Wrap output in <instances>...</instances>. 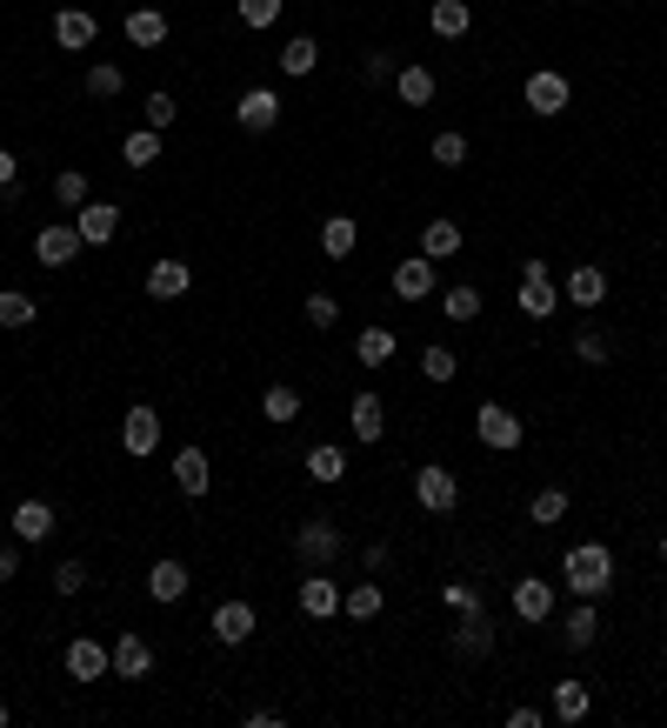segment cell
I'll list each match as a JSON object with an SVG mask.
<instances>
[{
  "instance_id": "obj_2",
  "label": "cell",
  "mask_w": 667,
  "mask_h": 728,
  "mask_svg": "<svg viewBox=\"0 0 667 728\" xmlns=\"http://www.w3.org/2000/svg\"><path fill=\"white\" fill-rule=\"evenodd\" d=\"M474 435H481V448H494V455H515V448L528 441L521 415L500 408V401H481V408H474Z\"/></svg>"
},
{
  "instance_id": "obj_13",
  "label": "cell",
  "mask_w": 667,
  "mask_h": 728,
  "mask_svg": "<svg viewBox=\"0 0 667 728\" xmlns=\"http://www.w3.org/2000/svg\"><path fill=\"white\" fill-rule=\"evenodd\" d=\"M121 448H127L134 461H147V455L160 448V415L147 408V401H134V408L121 415Z\"/></svg>"
},
{
  "instance_id": "obj_18",
  "label": "cell",
  "mask_w": 667,
  "mask_h": 728,
  "mask_svg": "<svg viewBox=\"0 0 667 728\" xmlns=\"http://www.w3.org/2000/svg\"><path fill=\"white\" fill-rule=\"evenodd\" d=\"M515 615H521L528 628H547V615H554V589H547V575H521V582H515Z\"/></svg>"
},
{
  "instance_id": "obj_30",
  "label": "cell",
  "mask_w": 667,
  "mask_h": 728,
  "mask_svg": "<svg viewBox=\"0 0 667 728\" xmlns=\"http://www.w3.org/2000/svg\"><path fill=\"white\" fill-rule=\"evenodd\" d=\"M121 34H127V47H160V41H167V14H160V8H134V14L121 21Z\"/></svg>"
},
{
  "instance_id": "obj_37",
  "label": "cell",
  "mask_w": 667,
  "mask_h": 728,
  "mask_svg": "<svg viewBox=\"0 0 667 728\" xmlns=\"http://www.w3.org/2000/svg\"><path fill=\"white\" fill-rule=\"evenodd\" d=\"M381 608H387V589H381V582H361V589L341 595V615H354V621H374Z\"/></svg>"
},
{
  "instance_id": "obj_49",
  "label": "cell",
  "mask_w": 667,
  "mask_h": 728,
  "mask_svg": "<svg viewBox=\"0 0 667 728\" xmlns=\"http://www.w3.org/2000/svg\"><path fill=\"white\" fill-rule=\"evenodd\" d=\"M234 8H240L247 27H274L281 21V0H234Z\"/></svg>"
},
{
  "instance_id": "obj_48",
  "label": "cell",
  "mask_w": 667,
  "mask_h": 728,
  "mask_svg": "<svg viewBox=\"0 0 667 728\" xmlns=\"http://www.w3.org/2000/svg\"><path fill=\"white\" fill-rule=\"evenodd\" d=\"M54 589H60V595H80V589H88V561H80V555H67L60 569H54Z\"/></svg>"
},
{
  "instance_id": "obj_8",
  "label": "cell",
  "mask_w": 667,
  "mask_h": 728,
  "mask_svg": "<svg viewBox=\"0 0 667 728\" xmlns=\"http://www.w3.org/2000/svg\"><path fill=\"white\" fill-rule=\"evenodd\" d=\"M434 281H441V261H428V255H407V261H394V275H387L394 301H428Z\"/></svg>"
},
{
  "instance_id": "obj_45",
  "label": "cell",
  "mask_w": 667,
  "mask_h": 728,
  "mask_svg": "<svg viewBox=\"0 0 667 728\" xmlns=\"http://www.w3.org/2000/svg\"><path fill=\"white\" fill-rule=\"evenodd\" d=\"M434 160H441V168H467V134L441 127V134H434Z\"/></svg>"
},
{
  "instance_id": "obj_10",
  "label": "cell",
  "mask_w": 667,
  "mask_h": 728,
  "mask_svg": "<svg viewBox=\"0 0 667 728\" xmlns=\"http://www.w3.org/2000/svg\"><path fill=\"white\" fill-rule=\"evenodd\" d=\"M234 121H240L247 134H274V127H281V88H247V94L234 101Z\"/></svg>"
},
{
  "instance_id": "obj_35",
  "label": "cell",
  "mask_w": 667,
  "mask_h": 728,
  "mask_svg": "<svg viewBox=\"0 0 667 728\" xmlns=\"http://www.w3.org/2000/svg\"><path fill=\"white\" fill-rule=\"evenodd\" d=\"M307 474H314V481H348V448H341V441L307 448Z\"/></svg>"
},
{
  "instance_id": "obj_11",
  "label": "cell",
  "mask_w": 667,
  "mask_h": 728,
  "mask_svg": "<svg viewBox=\"0 0 667 728\" xmlns=\"http://www.w3.org/2000/svg\"><path fill=\"white\" fill-rule=\"evenodd\" d=\"M414 502H421L428 515H454L461 508V481L448 468H421V474H414Z\"/></svg>"
},
{
  "instance_id": "obj_42",
  "label": "cell",
  "mask_w": 667,
  "mask_h": 728,
  "mask_svg": "<svg viewBox=\"0 0 667 728\" xmlns=\"http://www.w3.org/2000/svg\"><path fill=\"white\" fill-rule=\"evenodd\" d=\"M121 88H127V74H121L114 60H94V67H88V94H94V101H114Z\"/></svg>"
},
{
  "instance_id": "obj_53",
  "label": "cell",
  "mask_w": 667,
  "mask_h": 728,
  "mask_svg": "<svg viewBox=\"0 0 667 728\" xmlns=\"http://www.w3.org/2000/svg\"><path fill=\"white\" fill-rule=\"evenodd\" d=\"M0 188H21V160H14V147H0Z\"/></svg>"
},
{
  "instance_id": "obj_40",
  "label": "cell",
  "mask_w": 667,
  "mask_h": 728,
  "mask_svg": "<svg viewBox=\"0 0 667 728\" xmlns=\"http://www.w3.org/2000/svg\"><path fill=\"white\" fill-rule=\"evenodd\" d=\"M441 314H448V321H481V288L454 281V288L441 294Z\"/></svg>"
},
{
  "instance_id": "obj_47",
  "label": "cell",
  "mask_w": 667,
  "mask_h": 728,
  "mask_svg": "<svg viewBox=\"0 0 667 728\" xmlns=\"http://www.w3.org/2000/svg\"><path fill=\"white\" fill-rule=\"evenodd\" d=\"M140 114H147V127H154V134H167V127H174V114H181V108H174V94L160 88V94H147V108H140Z\"/></svg>"
},
{
  "instance_id": "obj_5",
  "label": "cell",
  "mask_w": 667,
  "mask_h": 728,
  "mask_svg": "<svg viewBox=\"0 0 667 728\" xmlns=\"http://www.w3.org/2000/svg\"><path fill=\"white\" fill-rule=\"evenodd\" d=\"M515 307H521L528 321H547V314L561 307V288H554V275H547V261H521V294H515Z\"/></svg>"
},
{
  "instance_id": "obj_55",
  "label": "cell",
  "mask_w": 667,
  "mask_h": 728,
  "mask_svg": "<svg viewBox=\"0 0 667 728\" xmlns=\"http://www.w3.org/2000/svg\"><path fill=\"white\" fill-rule=\"evenodd\" d=\"M541 721H547L541 708H508V728H541Z\"/></svg>"
},
{
  "instance_id": "obj_20",
  "label": "cell",
  "mask_w": 667,
  "mask_h": 728,
  "mask_svg": "<svg viewBox=\"0 0 667 728\" xmlns=\"http://www.w3.org/2000/svg\"><path fill=\"white\" fill-rule=\"evenodd\" d=\"M114 675L121 682H147L154 675V641L147 635H121L114 641Z\"/></svg>"
},
{
  "instance_id": "obj_44",
  "label": "cell",
  "mask_w": 667,
  "mask_h": 728,
  "mask_svg": "<svg viewBox=\"0 0 667 728\" xmlns=\"http://www.w3.org/2000/svg\"><path fill=\"white\" fill-rule=\"evenodd\" d=\"M421 374H428V381H441V388H448V381H454V374H461V361H454V355H448V348H441V341H434V348H421Z\"/></svg>"
},
{
  "instance_id": "obj_31",
  "label": "cell",
  "mask_w": 667,
  "mask_h": 728,
  "mask_svg": "<svg viewBox=\"0 0 667 728\" xmlns=\"http://www.w3.org/2000/svg\"><path fill=\"white\" fill-rule=\"evenodd\" d=\"M567 508H574V502H567V489H554V481L528 495V522H534V528H554V522H567Z\"/></svg>"
},
{
  "instance_id": "obj_14",
  "label": "cell",
  "mask_w": 667,
  "mask_h": 728,
  "mask_svg": "<svg viewBox=\"0 0 667 728\" xmlns=\"http://www.w3.org/2000/svg\"><path fill=\"white\" fill-rule=\"evenodd\" d=\"M521 94H528V108H534L541 121H554V114H567V74H554V67H534Z\"/></svg>"
},
{
  "instance_id": "obj_23",
  "label": "cell",
  "mask_w": 667,
  "mask_h": 728,
  "mask_svg": "<svg viewBox=\"0 0 667 728\" xmlns=\"http://www.w3.org/2000/svg\"><path fill=\"white\" fill-rule=\"evenodd\" d=\"M354 248H361V221H354V214H327V221H320V255H327V261H348Z\"/></svg>"
},
{
  "instance_id": "obj_7",
  "label": "cell",
  "mask_w": 667,
  "mask_h": 728,
  "mask_svg": "<svg viewBox=\"0 0 667 728\" xmlns=\"http://www.w3.org/2000/svg\"><path fill=\"white\" fill-rule=\"evenodd\" d=\"M67 675L88 688V682H101V675H114V649L108 641H94V635H74L67 641Z\"/></svg>"
},
{
  "instance_id": "obj_54",
  "label": "cell",
  "mask_w": 667,
  "mask_h": 728,
  "mask_svg": "<svg viewBox=\"0 0 667 728\" xmlns=\"http://www.w3.org/2000/svg\"><path fill=\"white\" fill-rule=\"evenodd\" d=\"M14 575H21V541L0 548V582H14Z\"/></svg>"
},
{
  "instance_id": "obj_15",
  "label": "cell",
  "mask_w": 667,
  "mask_h": 728,
  "mask_svg": "<svg viewBox=\"0 0 667 728\" xmlns=\"http://www.w3.org/2000/svg\"><path fill=\"white\" fill-rule=\"evenodd\" d=\"M341 595H348V589H334V575H327V569H307V582H301V615L334 621V615H341Z\"/></svg>"
},
{
  "instance_id": "obj_17",
  "label": "cell",
  "mask_w": 667,
  "mask_h": 728,
  "mask_svg": "<svg viewBox=\"0 0 667 728\" xmlns=\"http://www.w3.org/2000/svg\"><path fill=\"white\" fill-rule=\"evenodd\" d=\"M547 708H554V721H588V708H595V688L580 682V675H561V682L547 688Z\"/></svg>"
},
{
  "instance_id": "obj_21",
  "label": "cell",
  "mask_w": 667,
  "mask_h": 728,
  "mask_svg": "<svg viewBox=\"0 0 667 728\" xmlns=\"http://www.w3.org/2000/svg\"><path fill=\"white\" fill-rule=\"evenodd\" d=\"M348 428H354V441H387V401L381 394H354V408H348Z\"/></svg>"
},
{
  "instance_id": "obj_52",
  "label": "cell",
  "mask_w": 667,
  "mask_h": 728,
  "mask_svg": "<svg viewBox=\"0 0 667 728\" xmlns=\"http://www.w3.org/2000/svg\"><path fill=\"white\" fill-rule=\"evenodd\" d=\"M387 561H394V548H387V541H368V548H361V569H368V575H381Z\"/></svg>"
},
{
  "instance_id": "obj_38",
  "label": "cell",
  "mask_w": 667,
  "mask_h": 728,
  "mask_svg": "<svg viewBox=\"0 0 667 728\" xmlns=\"http://www.w3.org/2000/svg\"><path fill=\"white\" fill-rule=\"evenodd\" d=\"M34 314H41V307H34V294L0 288V328H8V335H14V328H34Z\"/></svg>"
},
{
  "instance_id": "obj_16",
  "label": "cell",
  "mask_w": 667,
  "mask_h": 728,
  "mask_svg": "<svg viewBox=\"0 0 667 728\" xmlns=\"http://www.w3.org/2000/svg\"><path fill=\"white\" fill-rule=\"evenodd\" d=\"M147 602H160V608H174V602H188V561H154L147 569Z\"/></svg>"
},
{
  "instance_id": "obj_26",
  "label": "cell",
  "mask_w": 667,
  "mask_h": 728,
  "mask_svg": "<svg viewBox=\"0 0 667 728\" xmlns=\"http://www.w3.org/2000/svg\"><path fill=\"white\" fill-rule=\"evenodd\" d=\"M174 489H181L188 502H201V495L214 489V468H207L201 448H181V455H174Z\"/></svg>"
},
{
  "instance_id": "obj_25",
  "label": "cell",
  "mask_w": 667,
  "mask_h": 728,
  "mask_svg": "<svg viewBox=\"0 0 667 728\" xmlns=\"http://www.w3.org/2000/svg\"><path fill=\"white\" fill-rule=\"evenodd\" d=\"M94 34H101V21H94L88 8H60V14H54V41H60L67 54H80V47H94Z\"/></svg>"
},
{
  "instance_id": "obj_19",
  "label": "cell",
  "mask_w": 667,
  "mask_h": 728,
  "mask_svg": "<svg viewBox=\"0 0 667 728\" xmlns=\"http://www.w3.org/2000/svg\"><path fill=\"white\" fill-rule=\"evenodd\" d=\"M74 227H80V240H88V248H108V240L121 234V208L114 201H88L74 214Z\"/></svg>"
},
{
  "instance_id": "obj_28",
  "label": "cell",
  "mask_w": 667,
  "mask_h": 728,
  "mask_svg": "<svg viewBox=\"0 0 667 728\" xmlns=\"http://www.w3.org/2000/svg\"><path fill=\"white\" fill-rule=\"evenodd\" d=\"M574 307H601L608 301V268H567V288H561Z\"/></svg>"
},
{
  "instance_id": "obj_12",
  "label": "cell",
  "mask_w": 667,
  "mask_h": 728,
  "mask_svg": "<svg viewBox=\"0 0 667 728\" xmlns=\"http://www.w3.org/2000/svg\"><path fill=\"white\" fill-rule=\"evenodd\" d=\"M207 628H214V641H227V649H240V641H255L261 615H255V602H221V608L207 615Z\"/></svg>"
},
{
  "instance_id": "obj_56",
  "label": "cell",
  "mask_w": 667,
  "mask_h": 728,
  "mask_svg": "<svg viewBox=\"0 0 667 728\" xmlns=\"http://www.w3.org/2000/svg\"><path fill=\"white\" fill-rule=\"evenodd\" d=\"M247 728H281V708H247Z\"/></svg>"
},
{
  "instance_id": "obj_34",
  "label": "cell",
  "mask_w": 667,
  "mask_h": 728,
  "mask_svg": "<svg viewBox=\"0 0 667 728\" xmlns=\"http://www.w3.org/2000/svg\"><path fill=\"white\" fill-rule=\"evenodd\" d=\"M428 27H434L441 41H461V34L474 27V14H467V0H434V8H428Z\"/></svg>"
},
{
  "instance_id": "obj_39",
  "label": "cell",
  "mask_w": 667,
  "mask_h": 728,
  "mask_svg": "<svg viewBox=\"0 0 667 728\" xmlns=\"http://www.w3.org/2000/svg\"><path fill=\"white\" fill-rule=\"evenodd\" d=\"M54 201H60L67 214H80V208H88V201H94L88 175H80V168H60V175H54Z\"/></svg>"
},
{
  "instance_id": "obj_58",
  "label": "cell",
  "mask_w": 667,
  "mask_h": 728,
  "mask_svg": "<svg viewBox=\"0 0 667 728\" xmlns=\"http://www.w3.org/2000/svg\"><path fill=\"white\" fill-rule=\"evenodd\" d=\"M0 728H8V702H0Z\"/></svg>"
},
{
  "instance_id": "obj_4",
  "label": "cell",
  "mask_w": 667,
  "mask_h": 728,
  "mask_svg": "<svg viewBox=\"0 0 667 728\" xmlns=\"http://www.w3.org/2000/svg\"><path fill=\"white\" fill-rule=\"evenodd\" d=\"M448 649H454L461 662H487V656L500 649V628H494V615H487V608H481V615H454Z\"/></svg>"
},
{
  "instance_id": "obj_6",
  "label": "cell",
  "mask_w": 667,
  "mask_h": 728,
  "mask_svg": "<svg viewBox=\"0 0 667 728\" xmlns=\"http://www.w3.org/2000/svg\"><path fill=\"white\" fill-rule=\"evenodd\" d=\"M341 548H348V535H341V528H334L327 515L301 522V535H294V555L307 561V569H327V561H334V555H341Z\"/></svg>"
},
{
  "instance_id": "obj_46",
  "label": "cell",
  "mask_w": 667,
  "mask_h": 728,
  "mask_svg": "<svg viewBox=\"0 0 667 728\" xmlns=\"http://www.w3.org/2000/svg\"><path fill=\"white\" fill-rule=\"evenodd\" d=\"M441 602H448V608H454V615H481V608H487V602H481V589H474V582H448V589H441Z\"/></svg>"
},
{
  "instance_id": "obj_9",
  "label": "cell",
  "mask_w": 667,
  "mask_h": 728,
  "mask_svg": "<svg viewBox=\"0 0 667 728\" xmlns=\"http://www.w3.org/2000/svg\"><path fill=\"white\" fill-rule=\"evenodd\" d=\"M561 649H574V656L601 649V602H574L561 615Z\"/></svg>"
},
{
  "instance_id": "obj_36",
  "label": "cell",
  "mask_w": 667,
  "mask_h": 728,
  "mask_svg": "<svg viewBox=\"0 0 667 728\" xmlns=\"http://www.w3.org/2000/svg\"><path fill=\"white\" fill-rule=\"evenodd\" d=\"M314 67H320V47H314V34H294V41L281 47V74H287V80H307Z\"/></svg>"
},
{
  "instance_id": "obj_29",
  "label": "cell",
  "mask_w": 667,
  "mask_h": 728,
  "mask_svg": "<svg viewBox=\"0 0 667 728\" xmlns=\"http://www.w3.org/2000/svg\"><path fill=\"white\" fill-rule=\"evenodd\" d=\"M47 535H54V508H47V502H14V541L34 548V541H47Z\"/></svg>"
},
{
  "instance_id": "obj_50",
  "label": "cell",
  "mask_w": 667,
  "mask_h": 728,
  "mask_svg": "<svg viewBox=\"0 0 667 728\" xmlns=\"http://www.w3.org/2000/svg\"><path fill=\"white\" fill-rule=\"evenodd\" d=\"M341 321V301L334 294H307V328H334Z\"/></svg>"
},
{
  "instance_id": "obj_57",
  "label": "cell",
  "mask_w": 667,
  "mask_h": 728,
  "mask_svg": "<svg viewBox=\"0 0 667 728\" xmlns=\"http://www.w3.org/2000/svg\"><path fill=\"white\" fill-rule=\"evenodd\" d=\"M654 555H660V561H667V528H660V541H654Z\"/></svg>"
},
{
  "instance_id": "obj_41",
  "label": "cell",
  "mask_w": 667,
  "mask_h": 728,
  "mask_svg": "<svg viewBox=\"0 0 667 728\" xmlns=\"http://www.w3.org/2000/svg\"><path fill=\"white\" fill-rule=\"evenodd\" d=\"M121 160H127V168H154V160H160V134H154V127L127 134V141H121Z\"/></svg>"
},
{
  "instance_id": "obj_24",
  "label": "cell",
  "mask_w": 667,
  "mask_h": 728,
  "mask_svg": "<svg viewBox=\"0 0 667 728\" xmlns=\"http://www.w3.org/2000/svg\"><path fill=\"white\" fill-rule=\"evenodd\" d=\"M188 288H194V268H188V261H174V255L147 268V294H154V301H181Z\"/></svg>"
},
{
  "instance_id": "obj_43",
  "label": "cell",
  "mask_w": 667,
  "mask_h": 728,
  "mask_svg": "<svg viewBox=\"0 0 667 728\" xmlns=\"http://www.w3.org/2000/svg\"><path fill=\"white\" fill-rule=\"evenodd\" d=\"M574 355L588 361V368H608V355H614V348H608V335H601V328H574Z\"/></svg>"
},
{
  "instance_id": "obj_32",
  "label": "cell",
  "mask_w": 667,
  "mask_h": 728,
  "mask_svg": "<svg viewBox=\"0 0 667 728\" xmlns=\"http://www.w3.org/2000/svg\"><path fill=\"white\" fill-rule=\"evenodd\" d=\"M421 255H428V261H454V255H461V227H454L448 214L421 227Z\"/></svg>"
},
{
  "instance_id": "obj_22",
  "label": "cell",
  "mask_w": 667,
  "mask_h": 728,
  "mask_svg": "<svg viewBox=\"0 0 667 728\" xmlns=\"http://www.w3.org/2000/svg\"><path fill=\"white\" fill-rule=\"evenodd\" d=\"M394 355H400V335L381 328V321H368V328L354 335V361H361V368H387Z\"/></svg>"
},
{
  "instance_id": "obj_51",
  "label": "cell",
  "mask_w": 667,
  "mask_h": 728,
  "mask_svg": "<svg viewBox=\"0 0 667 728\" xmlns=\"http://www.w3.org/2000/svg\"><path fill=\"white\" fill-rule=\"evenodd\" d=\"M387 74H394V60H387V54H361V80H368V88H381Z\"/></svg>"
},
{
  "instance_id": "obj_1",
  "label": "cell",
  "mask_w": 667,
  "mask_h": 728,
  "mask_svg": "<svg viewBox=\"0 0 667 728\" xmlns=\"http://www.w3.org/2000/svg\"><path fill=\"white\" fill-rule=\"evenodd\" d=\"M561 582L574 602H608L614 595V548L595 535V541H574L567 561H561Z\"/></svg>"
},
{
  "instance_id": "obj_27",
  "label": "cell",
  "mask_w": 667,
  "mask_h": 728,
  "mask_svg": "<svg viewBox=\"0 0 667 728\" xmlns=\"http://www.w3.org/2000/svg\"><path fill=\"white\" fill-rule=\"evenodd\" d=\"M394 94H400V108H428L441 94V80H434V67H400L394 74Z\"/></svg>"
},
{
  "instance_id": "obj_3",
  "label": "cell",
  "mask_w": 667,
  "mask_h": 728,
  "mask_svg": "<svg viewBox=\"0 0 667 728\" xmlns=\"http://www.w3.org/2000/svg\"><path fill=\"white\" fill-rule=\"evenodd\" d=\"M80 248H88V240H80V227H74V221H47V227L34 234V261H41V268H54V275H67V268L80 261Z\"/></svg>"
},
{
  "instance_id": "obj_33",
  "label": "cell",
  "mask_w": 667,
  "mask_h": 728,
  "mask_svg": "<svg viewBox=\"0 0 667 728\" xmlns=\"http://www.w3.org/2000/svg\"><path fill=\"white\" fill-rule=\"evenodd\" d=\"M261 415H268L274 428H294V422H301V388H287V381H274V388L261 394Z\"/></svg>"
}]
</instances>
